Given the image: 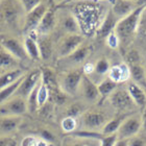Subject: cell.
<instances>
[{"label": "cell", "instance_id": "cell-19", "mask_svg": "<svg viewBox=\"0 0 146 146\" xmlns=\"http://www.w3.org/2000/svg\"><path fill=\"white\" fill-rule=\"evenodd\" d=\"M112 1V12L120 20L128 16L133 11L137 9L136 3L129 0H111Z\"/></svg>", "mask_w": 146, "mask_h": 146}, {"label": "cell", "instance_id": "cell-49", "mask_svg": "<svg viewBox=\"0 0 146 146\" xmlns=\"http://www.w3.org/2000/svg\"><path fill=\"white\" fill-rule=\"evenodd\" d=\"M38 146H49V143H47L46 141L44 140H39V143H38Z\"/></svg>", "mask_w": 146, "mask_h": 146}, {"label": "cell", "instance_id": "cell-53", "mask_svg": "<svg viewBox=\"0 0 146 146\" xmlns=\"http://www.w3.org/2000/svg\"><path fill=\"white\" fill-rule=\"evenodd\" d=\"M0 74H1V73H0Z\"/></svg>", "mask_w": 146, "mask_h": 146}, {"label": "cell", "instance_id": "cell-37", "mask_svg": "<svg viewBox=\"0 0 146 146\" xmlns=\"http://www.w3.org/2000/svg\"><path fill=\"white\" fill-rule=\"evenodd\" d=\"M85 112V110L82 108V106L80 104H70L67 109V115L70 117H74L76 118L77 116H82V113Z\"/></svg>", "mask_w": 146, "mask_h": 146}, {"label": "cell", "instance_id": "cell-46", "mask_svg": "<svg viewBox=\"0 0 146 146\" xmlns=\"http://www.w3.org/2000/svg\"><path fill=\"white\" fill-rule=\"evenodd\" d=\"M141 131L146 134V107L142 110L141 114Z\"/></svg>", "mask_w": 146, "mask_h": 146}, {"label": "cell", "instance_id": "cell-28", "mask_svg": "<svg viewBox=\"0 0 146 146\" xmlns=\"http://www.w3.org/2000/svg\"><path fill=\"white\" fill-rule=\"evenodd\" d=\"M24 75L22 76L21 78H19L17 82H14V84L7 86L6 88L2 89V90H0V106L3 104H5L6 101H9V99L15 95L16 91H17V89L19 88V86H20V84H21Z\"/></svg>", "mask_w": 146, "mask_h": 146}, {"label": "cell", "instance_id": "cell-5", "mask_svg": "<svg viewBox=\"0 0 146 146\" xmlns=\"http://www.w3.org/2000/svg\"><path fill=\"white\" fill-rule=\"evenodd\" d=\"M84 76L82 68L73 69L71 71H68L62 76V78L58 80L60 87L63 90L64 93L68 96H74L79 91V86L82 82V78Z\"/></svg>", "mask_w": 146, "mask_h": 146}, {"label": "cell", "instance_id": "cell-24", "mask_svg": "<svg viewBox=\"0 0 146 146\" xmlns=\"http://www.w3.org/2000/svg\"><path fill=\"white\" fill-rule=\"evenodd\" d=\"M91 53V47L89 45H84L79 46L78 48L76 49L75 51L72 52L70 55H68L67 58H64L65 60H67L68 63L73 65H79L82 64L88 58V56Z\"/></svg>", "mask_w": 146, "mask_h": 146}, {"label": "cell", "instance_id": "cell-43", "mask_svg": "<svg viewBox=\"0 0 146 146\" xmlns=\"http://www.w3.org/2000/svg\"><path fill=\"white\" fill-rule=\"evenodd\" d=\"M94 69H95V66H94V64H92V63H86V64L82 66L84 74L87 76H90L91 74H93V73H94Z\"/></svg>", "mask_w": 146, "mask_h": 146}, {"label": "cell", "instance_id": "cell-16", "mask_svg": "<svg viewBox=\"0 0 146 146\" xmlns=\"http://www.w3.org/2000/svg\"><path fill=\"white\" fill-rule=\"evenodd\" d=\"M119 19L114 15L112 9H110L107 13V15L104 17L102 21L100 22V25L98 26L97 31L95 33L96 36L98 39H106L111 33L115 31V27Z\"/></svg>", "mask_w": 146, "mask_h": 146}, {"label": "cell", "instance_id": "cell-52", "mask_svg": "<svg viewBox=\"0 0 146 146\" xmlns=\"http://www.w3.org/2000/svg\"><path fill=\"white\" fill-rule=\"evenodd\" d=\"M1 1H2V0H0V2H1Z\"/></svg>", "mask_w": 146, "mask_h": 146}, {"label": "cell", "instance_id": "cell-31", "mask_svg": "<svg viewBox=\"0 0 146 146\" xmlns=\"http://www.w3.org/2000/svg\"><path fill=\"white\" fill-rule=\"evenodd\" d=\"M49 97L50 96H49L48 88L46 87V85L41 79V82H39V86H38V104H39V109L44 107L48 102Z\"/></svg>", "mask_w": 146, "mask_h": 146}, {"label": "cell", "instance_id": "cell-44", "mask_svg": "<svg viewBox=\"0 0 146 146\" xmlns=\"http://www.w3.org/2000/svg\"><path fill=\"white\" fill-rule=\"evenodd\" d=\"M142 31L144 35H146V9H144L143 14L141 16V20H140V24H139V29L138 31Z\"/></svg>", "mask_w": 146, "mask_h": 146}, {"label": "cell", "instance_id": "cell-29", "mask_svg": "<svg viewBox=\"0 0 146 146\" xmlns=\"http://www.w3.org/2000/svg\"><path fill=\"white\" fill-rule=\"evenodd\" d=\"M97 88L99 94H100V97H109L110 95L118 88V84H116L113 80H111L109 77H107L98 84Z\"/></svg>", "mask_w": 146, "mask_h": 146}, {"label": "cell", "instance_id": "cell-7", "mask_svg": "<svg viewBox=\"0 0 146 146\" xmlns=\"http://www.w3.org/2000/svg\"><path fill=\"white\" fill-rule=\"evenodd\" d=\"M58 9V5H56L52 0H50L48 9L36 31L38 36H49L53 31V29L58 24V17H56Z\"/></svg>", "mask_w": 146, "mask_h": 146}, {"label": "cell", "instance_id": "cell-1", "mask_svg": "<svg viewBox=\"0 0 146 146\" xmlns=\"http://www.w3.org/2000/svg\"><path fill=\"white\" fill-rule=\"evenodd\" d=\"M100 11L99 4L92 3L91 1H82L77 2L74 7V12L72 13L77 19L79 23L82 34L90 35L96 33L100 18Z\"/></svg>", "mask_w": 146, "mask_h": 146}, {"label": "cell", "instance_id": "cell-6", "mask_svg": "<svg viewBox=\"0 0 146 146\" xmlns=\"http://www.w3.org/2000/svg\"><path fill=\"white\" fill-rule=\"evenodd\" d=\"M85 42L82 35H65L58 44L56 52L60 58H67Z\"/></svg>", "mask_w": 146, "mask_h": 146}, {"label": "cell", "instance_id": "cell-14", "mask_svg": "<svg viewBox=\"0 0 146 146\" xmlns=\"http://www.w3.org/2000/svg\"><path fill=\"white\" fill-rule=\"evenodd\" d=\"M23 116H0V137H11L21 126Z\"/></svg>", "mask_w": 146, "mask_h": 146}, {"label": "cell", "instance_id": "cell-47", "mask_svg": "<svg viewBox=\"0 0 146 146\" xmlns=\"http://www.w3.org/2000/svg\"><path fill=\"white\" fill-rule=\"evenodd\" d=\"M114 146H127V140H125V139H123V140L118 139Z\"/></svg>", "mask_w": 146, "mask_h": 146}, {"label": "cell", "instance_id": "cell-26", "mask_svg": "<svg viewBox=\"0 0 146 146\" xmlns=\"http://www.w3.org/2000/svg\"><path fill=\"white\" fill-rule=\"evenodd\" d=\"M127 116H128L127 114H122V115H120V116H116L114 118L110 119L109 121L107 122V124L102 127L100 133L104 135V136L117 134V131H118L121 123L123 122V120H124Z\"/></svg>", "mask_w": 146, "mask_h": 146}, {"label": "cell", "instance_id": "cell-10", "mask_svg": "<svg viewBox=\"0 0 146 146\" xmlns=\"http://www.w3.org/2000/svg\"><path fill=\"white\" fill-rule=\"evenodd\" d=\"M48 9V5L45 3H41L36 9H34L31 12L27 13L24 17V22L22 26V33L24 35H29L31 33L36 31L40 22L45 15L46 11Z\"/></svg>", "mask_w": 146, "mask_h": 146}, {"label": "cell", "instance_id": "cell-30", "mask_svg": "<svg viewBox=\"0 0 146 146\" xmlns=\"http://www.w3.org/2000/svg\"><path fill=\"white\" fill-rule=\"evenodd\" d=\"M77 125L78 122L74 117H70V116H66L62 119L61 121V128L62 131L66 133L67 135H70L77 129Z\"/></svg>", "mask_w": 146, "mask_h": 146}, {"label": "cell", "instance_id": "cell-13", "mask_svg": "<svg viewBox=\"0 0 146 146\" xmlns=\"http://www.w3.org/2000/svg\"><path fill=\"white\" fill-rule=\"evenodd\" d=\"M25 113H27L26 99L18 96H13L9 101L0 106V116H23Z\"/></svg>", "mask_w": 146, "mask_h": 146}, {"label": "cell", "instance_id": "cell-27", "mask_svg": "<svg viewBox=\"0 0 146 146\" xmlns=\"http://www.w3.org/2000/svg\"><path fill=\"white\" fill-rule=\"evenodd\" d=\"M131 70V80L145 90L144 85L146 84V70L141 64H135L129 66Z\"/></svg>", "mask_w": 146, "mask_h": 146}, {"label": "cell", "instance_id": "cell-4", "mask_svg": "<svg viewBox=\"0 0 146 146\" xmlns=\"http://www.w3.org/2000/svg\"><path fill=\"white\" fill-rule=\"evenodd\" d=\"M110 119L108 118L107 114L102 111H85L80 116L82 121V129L93 131H101L102 127L107 124Z\"/></svg>", "mask_w": 146, "mask_h": 146}, {"label": "cell", "instance_id": "cell-41", "mask_svg": "<svg viewBox=\"0 0 146 146\" xmlns=\"http://www.w3.org/2000/svg\"><path fill=\"white\" fill-rule=\"evenodd\" d=\"M118 140L117 134L109 135V136H102L99 140V146H114Z\"/></svg>", "mask_w": 146, "mask_h": 146}, {"label": "cell", "instance_id": "cell-17", "mask_svg": "<svg viewBox=\"0 0 146 146\" xmlns=\"http://www.w3.org/2000/svg\"><path fill=\"white\" fill-rule=\"evenodd\" d=\"M108 77L116 84L127 82L131 80V70L126 63H121L119 65H114L111 67Z\"/></svg>", "mask_w": 146, "mask_h": 146}, {"label": "cell", "instance_id": "cell-33", "mask_svg": "<svg viewBox=\"0 0 146 146\" xmlns=\"http://www.w3.org/2000/svg\"><path fill=\"white\" fill-rule=\"evenodd\" d=\"M95 69L94 73H96L97 75L104 76L108 74L111 69V64H110L109 60L107 58H100L96 62V64H94Z\"/></svg>", "mask_w": 146, "mask_h": 146}, {"label": "cell", "instance_id": "cell-50", "mask_svg": "<svg viewBox=\"0 0 146 146\" xmlns=\"http://www.w3.org/2000/svg\"><path fill=\"white\" fill-rule=\"evenodd\" d=\"M72 1H74V0H64V1H63L61 4H58V7H61V6H64L65 4H68V3L72 2Z\"/></svg>", "mask_w": 146, "mask_h": 146}, {"label": "cell", "instance_id": "cell-12", "mask_svg": "<svg viewBox=\"0 0 146 146\" xmlns=\"http://www.w3.org/2000/svg\"><path fill=\"white\" fill-rule=\"evenodd\" d=\"M109 101L114 109L117 110V111H120V112L131 111L136 107L134 101L131 100L126 88L116 89L115 91L109 96Z\"/></svg>", "mask_w": 146, "mask_h": 146}, {"label": "cell", "instance_id": "cell-36", "mask_svg": "<svg viewBox=\"0 0 146 146\" xmlns=\"http://www.w3.org/2000/svg\"><path fill=\"white\" fill-rule=\"evenodd\" d=\"M128 66L135 64H141V56L140 53L136 49H131L126 54V62H125Z\"/></svg>", "mask_w": 146, "mask_h": 146}, {"label": "cell", "instance_id": "cell-20", "mask_svg": "<svg viewBox=\"0 0 146 146\" xmlns=\"http://www.w3.org/2000/svg\"><path fill=\"white\" fill-rule=\"evenodd\" d=\"M60 24L66 35H82L79 23L72 13H68L63 16L60 21Z\"/></svg>", "mask_w": 146, "mask_h": 146}, {"label": "cell", "instance_id": "cell-21", "mask_svg": "<svg viewBox=\"0 0 146 146\" xmlns=\"http://www.w3.org/2000/svg\"><path fill=\"white\" fill-rule=\"evenodd\" d=\"M36 39H38V34L36 33L35 36H33V33H31V34L25 36L24 42H23L26 53H27L29 60H31V61H40L41 60Z\"/></svg>", "mask_w": 146, "mask_h": 146}, {"label": "cell", "instance_id": "cell-3", "mask_svg": "<svg viewBox=\"0 0 146 146\" xmlns=\"http://www.w3.org/2000/svg\"><path fill=\"white\" fill-rule=\"evenodd\" d=\"M23 15H26L19 0H2L0 2V22L6 27L20 28Z\"/></svg>", "mask_w": 146, "mask_h": 146}, {"label": "cell", "instance_id": "cell-32", "mask_svg": "<svg viewBox=\"0 0 146 146\" xmlns=\"http://www.w3.org/2000/svg\"><path fill=\"white\" fill-rule=\"evenodd\" d=\"M98 140H88V139H80L72 136H68L63 142V146H91L92 143Z\"/></svg>", "mask_w": 146, "mask_h": 146}, {"label": "cell", "instance_id": "cell-9", "mask_svg": "<svg viewBox=\"0 0 146 146\" xmlns=\"http://www.w3.org/2000/svg\"><path fill=\"white\" fill-rule=\"evenodd\" d=\"M41 78H42L41 69H35L31 72L26 73L14 96H18V97L26 99L28 95L31 94V92L34 91V89L38 86Z\"/></svg>", "mask_w": 146, "mask_h": 146}, {"label": "cell", "instance_id": "cell-25", "mask_svg": "<svg viewBox=\"0 0 146 146\" xmlns=\"http://www.w3.org/2000/svg\"><path fill=\"white\" fill-rule=\"evenodd\" d=\"M24 74V71L22 70L21 68L15 69V70L6 71V72H2L0 74V90H2V89L6 88L7 86L12 85L15 82H17Z\"/></svg>", "mask_w": 146, "mask_h": 146}, {"label": "cell", "instance_id": "cell-22", "mask_svg": "<svg viewBox=\"0 0 146 146\" xmlns=\"http://www.w3.org/2000/svg\"><path fill=\"white\" fill-rule=\"evenodd\" d=\"M20 68V61H18L15 56H13L9 51L0 46V71L15 70Z\"/></svg>", "mask_w": 146, "mask_h": 146}, {"label": "cell", "instance_id": "cell-15", "mask_svg": "<svg viewBox=\"0 0 146 146\" xmlns=\"http://www.w3.org/2000/svg\"><path fill=\"white\" fill-rule=\"evenodd\" d=\"M79 92L87 102H96L100 98L97 85L90 78V76H87L85 74L82 76V82L79 86Z\"/></svg>", "mask_w": 146, "mask_h": 146}, {"label": "cell", "instance_id": "cell-23", "mask_svg": "<svg viewBox=\"0 0 146 146\" xmlns=\"http://www.w3.org/2000/svg\"><path fill=\"white\" fill-rule=\"evenodd\" d=\"M39 46L41 60L44 62L49 61L53 54V43L49 36H38L36 39Z\"/></svg>", "mask_w": 146, "mask_h": 146}, {"label": "cell", "instance_id": "cell-2", "mask_svg": "<svg viewBox=\"0 0 146 146\" xmlns=\"http://www.w3.org/2000/svg\"><path fill=\"white\" fill-rule=\"evenodd\" d=\"M146 6H140L133 11L128 16L120 19L115 27V33L120 40V45H126L138 33L141 16Z\"/></svg>", "mask_w": 146, "mask_h": 146}, {"label": "cell", "instance_id": "cell-35", "mask_svg": "<svg viewBox=\"0 0 146 146\" xmlns=\"http://www.w3.org/2000/svg\"><path fill=\"white\" fill-rule=\"evenodd\" d=\"M127 146H146V134L141 131L127 140Z\"/></svg>", "mask_w": 146, "mask_h": 146}, {"label": "cell", "instance_id": "cell-40", "mask_svg": "<svg viewBox=\"0 0 146 146\" xmlns=\"http://www.w3.org/2000/svg\"><path fill=\"white\" fill-rule=\"evenodd\" d=\"M39 139L46 141L47 143H54L55 142V136L51 133V131H49L47 128H41L39 131Z\"/></svg>", "mask_w": 146, "mask_h": 146}, {"label": "cell", "instance_id": "cell-38", "mask_svg": "<svg viewBox=\"0 0 146 146\" xmlns=\"http://www.w3.org/2000/svg\"><path fill=\"white\" fill-rule=\"evenodd\" d=\"M19 1L21 3L25 14L31 12L33 9H36V6L42 3V0H19Z\"/></svg>", "mask_w": 146, "mask_h": 146}, {"label": "cell", "instance_id": "cell-51", "mask_svg": "<svg viewBox=\"0 0 146 146\" xmlns=\"http://www.w3.org/2000/svg\"><path fill=\"white\" fill-rule=\"evenodd\" d=\"M129 1H134V0H129Z\"/></svg>", "mask_w": 146, "mask_h": 146}, {"label": "cell", "instance_id": "cell-45", "mask_svg": "<svg viewBox=\"0 0 146 146\" xmlns=\"http://www.w3.org/2000/svg\"><path fill=\"white\" fill-rule=\"evenodd\" d=\"M0 146H15V142L11 137H0Z\"/></svg>", "mask_w": 146, "mask_h": 146}, {"label": "cell", "instance_id": "cell-11", "mask_svg": "<svg viewBox=\"0 0 146 146\" xmlns=\"http://www.w3.org/2000/svg\"><path fill=\"white\" fill-rule=\"evenodd\" d=\"M0 46L4 48L6 51H9L13 56H15L18 61H27L29 60L26 50H25L24 44L20 42V40L14 36H3L0 38Z\"/></svg>", "mask_w": 146, "mask_h": 146}, {"label": "cell", "instance_id": "cell-39", "mask_svg": "<svg viewBox=\"0 0 146 146\" xmlns=\"http://www.w3.org/2000/svg\"><path fill=\"white\" fill-rule=\"evenodd\" d=\"M106 43L111 49H118L120 47V40L115 31H113L106 38Z\"/></svg>", "mask_w": 146, "mask_h": 146}, {"label": "cell", "instance_id": "cell-42", "mask_svg": "<svg viewBox=\"0 0 146 146\" xmlns=\"http://www.w3.org/2000/svg\"><path fill=\"white\" fill-rule=\"evenodd\" d=\"M39 140L40 139L36 136H26L22 139L20 146H38Z\"/></svg>", "mask_w": 146, "mask_h": 146}, {"label": "cell", "instance_id": "cell-8", "mask_svg": "<svg viewBox=\"0 0 146 146\" xmlns=\"http://www.w3.org/2000/svg\"><path fill=\"white\" fill-rule=\"evenodd\" d=\"M141 131V116L136 114H131L123 120L118 131V139L128 140L129 138L134 137Z\"/></svg>", "mask_w": 146, "mask_h": 146}, {"label": "cell", "instance_id": "cell-18", "mask_svg": "<svg viewBox=\"0 0 146 146\" xmlns=\"http://www.w3.org/2000/svg\"><path fill=\"white\" fill-rule=\"evenodd\" d=\"M126 90H127L128 94L131 96V100L134 101L136 108L143 110L146 107V91L142 87L137 85L136 82L133 80L127 82L126 86Z\"/></svg>", "mask_w": 146, "mask_h": 146}, {"label": "cell", "instance_id": "cell-34", "mask_svg": "<svg viewBox=\"0 0 146 146\" xmlns=\"http://www.w3.org/2000/svg\"><path fill=\"white\" fill-rule=\"evenodd\" d=\"M38 86H39V84H38ZM38 86L34 89V91L28 95V97L26 98L28 113H35L39 110V104H38Z\"/></svg>", "mask_w": 146, "mask_h": 146}, {"label": "cell", "instance_id": "cell-48", "mask_svg": "<svg viewBox=\"0 0 146 146\" xmlns=\"http://www.w3.org/2000/svg\"><path fill=\"white\" fill-rule=\"evenodd\" d=\"M136 5H137V7L146 6V0H136Z\"/></svg>", "mask_w": 146, "mask_h": 146}]
</instances>
